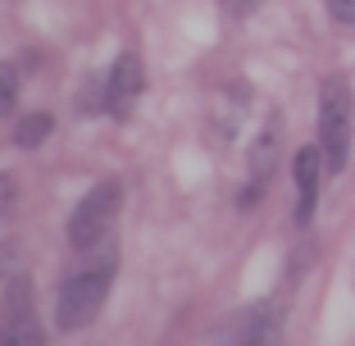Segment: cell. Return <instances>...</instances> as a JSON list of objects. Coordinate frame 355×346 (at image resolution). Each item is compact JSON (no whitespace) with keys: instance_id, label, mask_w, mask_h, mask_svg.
Masks as SVG:
<instances>
[{"instance_id":"obj_1","label":"cell","mask_w":355,"mask_h":346,"mask_svg":"<svg viewBox=\"0 0 355 346\" xmlns=\"http://www.w3.org/2000/svg\"><path fill=\"white\" fill-rule=\"evenodd\" d=\"M319 150L328 173H342L351 159V87L346 78H324L319 87Z\"/></svg>"},{"instance_id":"obj_2","label":"cell","mask_w":355,"mask_h":346,"mask_svg":"<svg viewBox=\"0 0 355 346\" xmlns=\"http://www.w3.org/2000/svg\"><path fill=\"white\" fill-rule=\"evenodd\" d=\"M110 278H114V264H101V269H87L78 278L60 287V301H55V324L64 333H78L96 319V310L105 305V292H110Z\"/></svg>"},{"instance_id":"obj_3","label":"cell","mask_w":355,"mask_h":346,"mask_svg":"<svg viewBox=\"0 0 355 346\" xmlns=\"http://www.w3.org/2000/svg\"><path fill=\"white\" fill-rule=\"evenodd\" d=\"M119 205H123V187H119V178H101L83 196V205L73 210V219H69V241H73L78 251H92L101 237H110Z\"/></svg>"},{"instance_id":"obj_4","label":"cell","mask_w":355,"mask_h":346,"mask_svg":"<svg viewBox=\"0 0 355 346\" xmlns=\"http://www.w3.org/2000/svg\"><path fill=\"white\" fill-rule=\"evenodd\" d=\"M141 83H146L141 60H137V55H119L110 78H105V110L114 119H128L132 105H137V96H141Z\"/></svg>"},{"instance_id":"obj_5","label":"cell","mask_w":355,"mask_h":346,"mask_svg":"<svg viewBox=\"0 0 355 346\" xmlns=\"http://www.w3.org/2000/svg\"><path fill=\"white\" fill-rule=\"evenodd\" d=\"M324 150L319 146H305L296 155V223H310L314 219V200H319V173H324Z\"/></svg>"},{"instance_id":"obj_6","label":"cell","mask_w":355,"mask_h":346,"mask_svg":"<svg viewBox=\"0 0 355 346\" xmlns=\"http://www.w3.org/2000/svg\"><path fill=\"white\" fill-rule=\"evenodd\" d=\"M278 132H282V123H278V119H269V128H264L260 141H255V155H251L255 182H269V173H273V155H278Z\"/></svg>"},{"instance_id":"obj_7","label":"cell","mask_w":355,"mask_h":346,"mask_svg":"<svg viewBox=\"0 0 355 346\" xmlns=\"http://www.w3.org/2000/svg\"><path fill=\"white\" fill-rule=\"evenodd\" d=\"M51 132H55V119L46 114V110H37V114H23V119H19V128H14V141H19L23 150H37Z\"/></svg>"},{"instance_id":"obj_8","label":"cell","mask_w":355,"mask_h":346,"mask_svg":"<svg viewBox=\"0 0 355 346\" xmlns=\"http://www.w3.org/2000/svg\"><path fill=\"white\" fill-rule=\"evenodd\" d=\"M246 328H251V346H282V328H278V315L269 305H255L246 315Z\"/></svg>"},{"instance_id":"obj_9","label":"cell","mask_w":355,"mask_h":346,"mask_svg":"<svg viewBox=\"0 0 355 346\" xmlns=\"http://www.w3.org/2000/svg\"><path fill=\"white\" fill-rule=\"evenodd\" d=\"M28 310H32V283L28 278H14L10 292H5V319H10V328L28 324Z\"/></svg>"},{"instance_id":"obj_10","label":"cell","mask_w":355,"mask_h":346,"mask_svg":"<svg viewBox=\"0 0 355 346\" xmlns=\"http://www.w3.org/2000/svg\"><path fill=\"white\" fill-rule=\"evenodd\" d=\"M14 101H19V73L14 64H0V114H10Z\"/></svg>"},{"instance_id":"obj_11","label":"cell","mask_w":355,"mask_h":346,"mask_svg":"<svg viewBox=\"0 0 355 346\" xmlns=\"http://www.w3.org/2000/svg\"><path fill=\"white\" fill-rule=\"evenodd\" d=\"M96 110H105V83H87L83 92H78V114H96Z\"/></svg>"},{"instance_id":"obj_12","label":"cell","mask_w":355,"mask_h":346,"mask_svg":"<svg viewBox=\"0 0 355 346\" xmlns=\"http://www.w3.org/2000/svg\"><path fill=\"white\" fill-rule=\"evenodd\" d=\"M219 346H251V328H246V315H241L237 324L228 328V337H223Z\"/></svg>"},{"instance_id":"obj_13","label":"cell","mask_w":355,"mask_h":346,"mask_svg":"<svg viewBox=\"0 0 355 346\" xmlns=\"http://www.w3.org/2000/svg\"><path fill=\"white\" fill-rule=\"evenodd\" d=\"M260 5H264V0H223V10H228L232 19H251Z\"/></svg>"},{"instance_id":"obj_14","label":"cell","mask_w":355,"mask_h":346,"mask_svg":"<svg viewBox=\"0 0 355 346\" xmlns=\"http://www.w3.org/2000/svg\"><path fill=\"white\" fill-rule=\"evenodd\" d=\"M328 14L337 23H355V0H328Z\"/></svg>"},{"instance_id":"obj_15","label":"cell","mask_w":355,"mask_h":346,"mask_svg":"<svg viewBox=\"0 0 355 346\" xmlns=\"http://www.w3.org/2000/svg\"><path fill=\"white\" fill-rule=\"evenodd\" d=\"M0 346H14V328H5V333H0Z\"/></svg>"}]
</instances>
